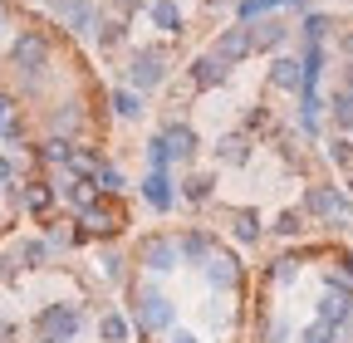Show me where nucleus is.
Instances as JSON below:
<instances>
[{"label": "nucleus", "instance_id": "1", "mask_svg": "<svg viewBox=\"0 0 353 343\" xmlns=\"http://www.w3.org/2000/svg\"><path fill=\"white\" fill-rule=\"evenodd\" d=\"M30 329L39 343H74L83 329V314H79V304H44Z\"/></svg>", "mask_w": 353, "mask_h": 343}, {"label": "nucleus", "instance_id": "2", "mask_svg": "<svg viewBox=\"0 0 353 343\" xmlns=\"http://www.w3.org/2000/svg\"><path fill=\"white\" fill-rule=\"evenodd\" d=\"M172 319H176L172 299H167L162 289L143 284V289H138V304H132V324H138L143 333H167V329H172Z\"/></svg>", "mask_w": 353, "mask_h": 343}, {"label": "nucleus", "instance_id": "3", "mask_svg": "<svg viewBox=\"0 0 353 343\" xmlns=\"http://www.w3.org/2000/svg\"><path fill=\"white\" fill-rule=\"evenodd\" d=\"M167 83V54L162 50H138L128 59V89H138V94H152Z\"/></svg>", "mask_w": 353, "mask_h": 343}, {"label": "nucleus", "instance_id": "4", "mask_svg": "<svg viewBox=\"0 0 353 343\" xmlns=\"http://www.w3.org/2000/svg\"><path fill=\"white\" fill-rule=\"evenodd\" d=\"M304 216H314V221H348L353 216V201L339 191V187H309L304 191Z\"/></svg>", "mask_w": 353, "mask_h": 343}, {"label": "nucleus", "instance_id": "5", "mask_svg": "<svg viewBox=\"0 0 353 343\" xmlns=\"http://www.w3.org/2000/svg\"><path fill=\"white\" fill-rule=\"evenodd\" d=\"M10 64L25 74V79H34V74H44V64H50V39H44L39 30H25L15 45H10Z\"/></svg>", "mask_w": 353, "mask_h": 343}, {"label": "nucleus", "instance_id": "6", "mask_svg": "<svg viewBox=\"0 0 353 343\" xmlns=\"http://www.w3.org/2000/svg\"><path fill=\"white\" fill-rule=\"evenodd\" d=\"M138 265H143L148 275H172L176 265H182V250H176L172 236H148V240L138 245Z\"/></svg>", "mask_w": 353, "mask_h": 343}, {"label": "nucleus", "instance_id": "7", "mask_svg": "<svg viewBox=\"0 0 353 343\" xmlns=\"http://www.w3.org/2000/svg\"><path fill=\"white\" fill-rule=\"evenodd\" d=\"M211 54H216V59H226L231 69H236L241 59H250V54H255V45H250V25L236 20L231 30H221V34H216V45H211Z\"/></svg>", "mask_w": 353, "mask_h": 343}, {"label": "nucleus", "instance_id": "8", "mask_svg": "<svg viewBox=\"0 0 353 343\" xmlns=\"http://www.w3.org/2000/svg\"><path fill=\"white\" fill-rule=\"evenodd\" d=\"M201 270H206V280H211L216 294H226V289L241 284V260H236V255H226V250H211V260H206Z\"/></svg>", "mask_w": 353, "mask_h": 343}, {"label": "nucleus", "instance_id": "9", "mask_svg": "<svg viewBox=\"0 0 353 343\" xmlns=\"http://www.w3.org/2000/svg\"><path fill=\"white\" fill-rule=\"evenodd\" d=\"M143 201H148L152 211H162V216H167V211L182 201V196H176V182L167 177V172H152V167H148V177H143Z\"/></svg>", "mask_w": 353, "mask_h": 343}, {"label": "nucleus", "instance_id": "10", "mask_svg": "<svg viewBox=\"0 0 353 343\" xmlns=\"http://www.w3.org/2000/svg\"><path fill=\"white\" fill-rule=\"evenodd\" d=\"M285 39H290V25H285V20H275V15H265V20H255V25H250V45H255L260 54H280Z\"/></svg>", "mask_w": 353, "mask_h": 343}, {"label": "nucleus", "instance_id": "11", "mask_svg": "<svg viewBox=\"0 0 353 343\" xmlns=\"http://www.w3.org/2000/svg\"><path fill=\"white\" fill-rule=\"evenodd\" d=\"M162 138H167V147H172V162H192V157L201 152V138H196L192 123H167Z\"/></svg>", "mask_w": 353, "mask_h": 343}, {"label": "nucleus", "instance_id": "12", "mask_svg": "<svg viewBox=\"0 0 353 343\" xmlns=\"http://www.w3.org/2000/svg\"><path fill=\"white\" fill-rule=\"evenodd\" d=\"M187 74H192L196 89H221V83L231 79V64H226V59H216V54H196Z\"/></svg>", "mask_w": 353, "mask_h": 343}, {"label": "nucleus", "instance_id": "13", "mask_svg": "<svg viewBox=\"0 0 353 343\" xmlns=\"http://www.w3.org/2000/svg\"><path fill=\"white\" fill-rule=\"evenodd\" d=\"M270 83H275L280 94H299L304 89V64L290 59V54H275L270 59Z\"/></svg>", "mask_w": 353, "mask_h": 343}, {"label": "nucleus", "instance_id": "14", "mask_svg": "<svg viewBox=\"0 0 353 343\" xmlns=\"http://www.w3.org/2000/svg\"><path fill=\"white\" fill-rule=\"evenodd\" d=\"M148 20L162 34H182V6L176 0H148Z\"/></svg>", "mask_w": 353, "mask_h": 343}, {"label": "nucleus", "instance_id": "15", "mask_svg": "<svg viewBox=\"0 0 353 343\" xmlns=\"http://www.w3.org/2000/svg\"><path fill=\"white\" fill-rule=\"evenodd\" d=\"M176 250H182V265H206L216 245H211V236H206V231H187L182 240H176Z\"/></svg>", "mask_w": 353, "mask_h": 343}, {"label": "nucleus", "instance_id": "16", "mask_svg": "<svg viewBox=\"0 0 353 343\" xmlns=\"http://www.w3.org/2000/svg\"><path fill=\"white\" fill-rule=\"evenodd\" d=\"M216 162H226V167H245L250 162V138L245 133H226L216 143Z\"/></svg>", "mask_w": 353, "mask_h": 343}, {"label": "nucleus", "instance_id": "17", "mask_svg": "<svg viewBox=\"0 0 353 343\" xmlns=\"http://www.w3.org/2000/svg\"><path fill=\"white\" fill-rule=\"evenodd\" d=\"M329 34H334V15H324V10H304V20H299V39H304V45H324Z\"/></svg>", "mask_w": 353, "mask_h": 343}, {"label": "nucleus", "instance_id": "18", "mask_svg": "<svg viewBox=\"0 0 353 343\" xmlns=\"http://www.w3.org/2000/svg\"><path fill=\"white\" fill-rule=\"evenodd\" d=\"M108 108H113V118H123V123H138V118H143V94H138V89H113V94H108Z\"/></svg>", "mask_w": 353, "mask_h": 343}, {"label": "nucleus", "instance_id": "19", "mask_svg": "<svg viewBox=\"0 0 353 343\" xmlns=\"http://www.w3.org/2000/svg\"><path fill=\"white\" fill-rule=\"evenodd\" d=\"M176 196L192 201V206H201V201H211V196H216V177H211V172H192V177L176 187Z\"/></svg>", "mask_w": 353, "mask_h": 343}, {"label": "nucleus", "instance_id": "20", "mask_svg": "<svg viewBox=\"0 0 353 343\" xmlns=\"http://www.w3.org/2000/svg\"><path fill=\"white\" fill-rule=\"evenodd\" d=\"M99 338H103V343H128V338H132V319H128L123 309H108V314L99 319Z\"/></svg>", "mask_w": 353, "mask_h": 343}, {"label": "nucleus", "instance_id": "21", "mask_svg": "<svg viewBox=\"0 0 353 343\" xmlns=\"http://www.w3.org/2000/svg\"><path fill=\"white\" fill-rule=\"evenodd\" d=\"M231 236L241 240V245H255L265 231H260V216H255V211L250 206H241V211H231Z\"/></svg>", "mask_w": 353, "mask_h": 343}, {"label": "nucleus", "instance_id": "22", "mask_svg": "<svg viewBox=\"0 0 353 343\" xmlns=\"http://www.w3.org/2000/svg\"><path fill=\"white\" fill-rule=\"evenodd\" d=\"M231 6H236V20H241V25H255V20H265V15L285 10V0H231Z\"/></svg>", "mask_w": 353, "mask_h": 343}, {"label": "nucleus", "instance_id": "23", "mask_svg": "<svg viewBox=\"0 0 353 343\" xmlns=\"http://www.w3.org/2000/svg\"><path fill=\"white\" fill-rule=\"evenodd\" d=\"M329 113H334V123H339V133H353V89H339V94L329 98Z\"/></svg>", "mask_w": 353, "mask_h": 343}, {"label": "nucleus", "instance_id": "24", "mask_svg": "<svg viewBox=\"0 0 353 343\" xmlns=\"http://www.w3.org/2000/svg\"><path fill=\"white\" fill-rule=\"evenodd\" d=\"M83 226L103 236V231H118V216H113V211H103L99 201H88V206H83Z\"/></svg>", "mask_w": 353, "mask_h": 343}, {"label": "nucleus", "instance_id": "25", "mask_svg": "<svg viewBox=\"0 0 353 343\" xmlns=\"http://www.w3.org/2000/svg\"><path fill=\"white\" fill-rule=\"evenodd\" d=\"M148 167H152V172H167V167H172V147H167L162 133L148 138Z\"/></svg>", "mask_w": 353, "mask_h": 343}, {"label": "nucleus", "instance_id": "26", "mask_svg": "<svg viewBox=\"0 0 353 343\" xmlns=\"http://www.w3.org/2000/svg\"><path fill=\"white\" fill-rule=\"evenodd\" d=\"M94 187H99L103 196H118V191H123L128 182H123V172H118V167H108V162H103V167L94 172Z\"/></svg>", "mask_w": 353, "mask_h": 343}, {"label": "nucleus", "instance_id": "27", "mask_svg": "<svg viewBox=\"0 0 353 343\" xmlns=\"http://www.w3.org/2000/svg\"><path fill=\"white\" fill-rule=\"evenodd\" d=\"M334 338H339V329H334L329 319H314V324L299 329V343H334Z\"/></svg>", "mask_w": 353, "mask_h": 343}, {"label": "nucleus", "instance_id": "28", "mask_svg": "<svg viewBox=\"0 0 353 343\" xmlns=\"http://www.w3.org/2000/svg\"><path fill=\"white\" fill-rule=\"evenodd\" d=\"M270 231H275V236H285V240H294V236L304 231V211H280Z\"/></svg>", "mask_w": 353, "mask_h": 343}, {"label": "nucleus", "instance_id": "29", "mask_svg": "<svg viewBox=\"0 0 353 343\" xmlns=\"http://www.w3.org/2000/svg\"><path fill=\"white\" fill-rule=\"evenodd\" d=\"M44 260H50V240H25V245H20V265L34 270V265H44Z\"/></svg>", "mask_w": 353, "mask_h": 343}, {"label": "nucleus", "instance_id": "30", "mask_svg": "<svg viewBox=\"0 0 353 343\" xmlns=\"http://www.w3.org/2000/svg\"><path fill=\"white\" fill-rule=\"evenodd\" d=\"M79 127V103H64L59 113H54V138H64V133H74Z\"/></svg>", "mask_w": 353, "mask_h": 343}, {"label": "nucleus", "instance_id": "31", "mask_svg": "<svg viewBox=\"0 0 353 343\" xmlns=\"http://www.w3.org/2000/svg\"><path fill=\"white\" fill-rule=\"evenodd\" d=\"M69 157H74V143H64V138H50V143H44V162H64V167H69Z\"/></svg>", "mask_w": 353, "mask_h": 343}, {"label": "nucleus", "instance_id": "32", "mask_svg": "<svg viewBox=\"0 0 353 343\" xmlns=\"http://www.w3.org/2000/svg\"><path fill=\"white\" fill-rule=\"evenodd\" d=\"M118 39H123V20H103V25H99V45H103V50H113Z\"/></svg>", "mask_w": 353, "mask_h": 343}, {"label": "nucleus", "instance_id": "33", "mask_svg": "<svg viewBox=\"0 0 353 343\" xmlns=\"http://www.w3.org/2000/svg\"><path fill=\"white\" fill-rule=\"evenodd\" d=\"M294 275H299V260H290V255H285V260H275V265H270V280H280V284H290Z\"/></svg>", "mask_w": 353, "mask_h": 343}, {"label": "nucleus", "instance_id": "34", "mask_svg": "<svg viewBox=\"0 0 353 343\" xmlns=\"http://www.w3.org/2000/svg\"><path fill=\"white\" fill-rule=\"evenodd\" d=\"M99 265H103L108 280H123V255H118V250H103V255H99Z\"/></svg>", "mask_w": 353, "mask_h": 343}, {"label": "nucleus", "instance_id": "35", "mask_svg": "<svg viewBox=\"0 0 353 343\" xmlns=\"http://www.w3.org/2000/svg\"><path fill=\"white\" fill-rule=\"evenodd\" d=\"M329 157H334L339 167H353V147H348V138H334V143H329Z\"/></svg>", "mask_w": 353, "mask_h": 343}, {"label": "nucleus", "instance_id": "36", "mask_svg": "<svg viewBox=\"0 0 353 343\" xmlns=\"http://www.w3.org/2000/svg\"><path fill=\"white\" fill-rule=\"evenodd\" d=\"M50 201H54V196H50V191H39V187H34V191L25 196V206H30V211H44V206H50Z\"/></svg>", "mask_w": 353, "mask_h": 343}, {"label": "nucleus", "instance_id": "37", "mask_svg": "<svg viewBox=\"0 0 353 343\" xmlns=\"http://www.w3.org/2000/svg\"><path fill=\"white\" fill-rule=\"evenodd\" d=\"M167 343H201V338H196L192 329H172V333H167Z\"/></svg>", "mask_w": 353, "mask_h": 343}, {"label": "nucleus", "instance_id": "38", "mask_svg": "<svg viewBox=\"0 0 353 343\" xmlns=\"http://www.w3.org/2000/svg\"><path fill=\"white\" fill-rule=\"evenodd\" d=\"M10 182H15V162L0 157V187H10Z\"/></svg>", "mask_w": 353, "mask_h": 343}, {"label": "nucleus", "instance_id": "39", "mask_svg": "<svg viewBox=\"0 0 353 343\" xmlns=\"http://www.w3.org/2000/svg\"><path fill=\"white\" fill-rule=\"evenodd\" d=\"M6 118H10V98L0 94V133H6Z\"/></svg>", "mask_w": 353, "mask_h": 343}, {"label": "nucleus", "instance_id": "40", "mask_svg": "<svg viewBox=\"0 0 353 343\" xmlns=\"http://www.w3.org/2000/svg\"><path fill=\"white\" fill-rule=\"evenodd\" d=\"M343 89H353V59L343 64Z\"/></svg>", "mask_w": 353, "mask_h": 343}, {"label": "nucleus", "instance_id": "41", "mask_svg": "<svg viewBox=\"0 0 353 343\" xmlns=\"http://www.w3.org/2000/svg\"><path fill=\"white\" fill-rule=\"evenodd\" d=\"M343 54H348V59H353V34H343Z\"/></svg>", "mask_w": 353, "mask_h": 343}, {"label": "nucleus", "instance_id": "42", "mask_svg": "<svg viewBox=\"0 0 353 343\" xmlns=\"http://www.w3.org/2000/svg\"><path fill=\"white\" fill-rule=\"evenodd\" d=\"M201 6H211V10H216V6H231V0H201Z\"/></svg>", "mask_w": 353, "mask_h": 343}, {"label": "nucleus", "instance_id": "43", "mask_svg": "<svg viewBox=\"0 0 353 343\" xmlns=\"http://www.w3.org/2000/svg\"><path fill=\"white\" fill-rule=\"evenodd\" d=\"M0 30H6V6H0Z\"/></svg>", "mask_w": 353, "mask_h": 343}, {"label": "nucleus", "instance_id": "44", "mask_svg": "<svg viewBox=\"0 0 353 343\" xmlns=\"http://www.w3.org/2000/svg\"><path fill=\"white\" fill-rule=\"evenodd\" d=\"M348 6H353V0H348Z\"/></svg>", "mask_w": 353, "mask_h": 343}, {"label": "nucleus", "instance_id": "45", "mask_svg": "<svg viewBox=\"0 0 353 343\" xmlns=\"http://www.w3.org/2000/svg\"><path fill=\"white\" fill-rule=\"evenodd\" d=\"M334 343H339V338H334Z\"/></svg>", "mask_w": 353, "mask_h": 343}, {"label": "nucleus", "instance_id": "46", "mask_svg": "<svg viewBox=\"0 0 353 343\" xmlns=\"http://www.w3.org/2000/svg\"><path fill=\"white\" fill-rule=\"evenodd\" d=\"M348 324H353V319H348Z\"/></svg>", "mask_w": 353, "mask_h": 343}]
</instances>
